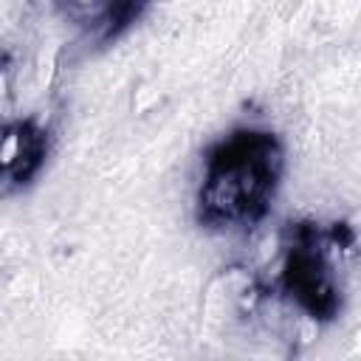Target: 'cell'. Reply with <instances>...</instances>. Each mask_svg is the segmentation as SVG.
<instances>
[{
	"mask_svg": "<svg viewBox=\"0 0 361 361\" xmlns=\"http://www.w3.org/2000/svg\"><path fill=\"white\" fill-rule=\"evenodd\" d=\"M279 155L268 135L243 133L209 161L200 203L214 223H243L265 209L276 183Z\"/></svg>",
	"mask_w": 361,
	"mask_h": 361,
	"instance_id": "1",
	"label": "cell"
},
{
	"mask_svg": "<svg viewBox=\"0 0 361 361\" xmlns=\"http://www.w3.org/2000/svg\"><path fill=\"white\" fill-rule=\"evenodd\" d=\"M39 164V135L28 124L0 127V192L20 186Z\"/></svg>",
	"mask_w": 361,
	"mask_h": 361,
	"instance_id": "2",
	"label": "cell"
},
{
	"mask_svg": "<svg viewBox=\"0 0 361 361\" xmlns=\"http://www.w3.org/2000/svg\"><path fill=\"white\" fill-rule=\"evenodd\" d=\"M65 3L71 6V11H76L85 20H102V17L116 14V8L124 0H65Z\"/></svg>",
	"mask_w": 361,
	"mask_h": 361,
	"instance_id": "3",
	"label": "cell"
}]
</instances>
